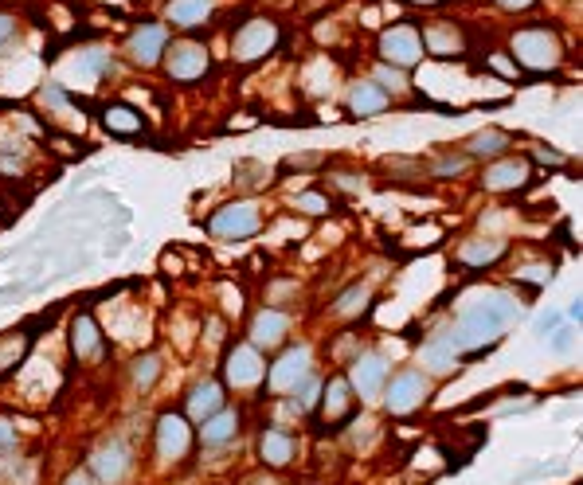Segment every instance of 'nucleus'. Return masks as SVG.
Instances as JSON below:
<instances>
[{
  "label": "nucleus",
  "mask_w": 583,
  "mask_h": 485,
  "mask_svg": "<svg viewBox=\"0 0 583 485\" xmlns=\"http://www.w3.org/2000/svg\"><path fill=\"white\" fill-rule=\"evenodd\" d=\"M513 59L517 63H525L529 71H548V67H556L560 63V40L548 32V28H521L517 36H513Z\"/></svg>",
  "instance_id": "nucleus-1"
},
{
  "label": "nucleus",
  "mask_w": 583,
  "mask_h": 485,
  "mask_svg": "<svg viewBox=\"0 0 583 485\" xmlns=\"http://www.w3.org/2000/svg\"><path fill=\"white\" fill-rule=\"evenodd\" d=\"M274 44H278V28L270 20H263V16H255V20H247V24L235 28V36H231V59L235 63H255Z\"/></svg>",
  "instance_id": "nucleus-2"
},
{
  "label": "nucleus",
  "mask_w": 583,
  "mask_h": 485,
  "mask_svg": "<svg viewBox=\"0 0 583 485\" xmlns=\"http://www.w3.org/2000/svg\"><path fill=\"white\" fill-rule=\"evenodd\" d=\"M208 67H212L208 47L196 44V40H177V44L165 47V71H169V79H177V83L204 79Z\"/></svg>",
  "instance_id": "nucleus-3"
},
{
  "label": "nucleus",
  "mask_w": 583,
  "mask_h": 485,
  "mask_svg": "<svg viewBox=\"0 0 583 485\" xmlns=\"http://www.w3.org/2000/svg\"><path fill=\"white\" fill-rule=\"evenodd\" d=\"M380 55L392 63V67H415L419 59H423V36H419V28L415 24H392L384 36H380Z\"/></svg>",
  "instance_id": "nucleus-4"
},
{
  "label": "nucleus",
  "mask_w": 583,
  "mask_h": 485,
  "mask_svg": "<svg viewBox=\"0 0 583 485\" xmlns=\"http://www.w3.org/2000/svg\"><path fill=\"white\" fill-rule=\"evenodd\" d=\"M165 47H169V28L165 24H137L126 51H130V59L141 63V67H157L161 55H165Z\"/></svg>",
  "instance_id": "nucleus-5"
},
{
  "label": "nucleus",
  "mask_w": 583,
  "mask_h": 485,
  "mask_svg": "<svg viewBox=\"0 0 583 485\" xmlns=\"http://www.w3.org/2000/svg\"><path fill=\"white\" fill-rule=\"evenodd\" d=\"M259 223H263V216H259L255 204H231V208H224V212L212 216V231L231 239V235H251V231H259Z\"/></svg>",
  "instance_id": "nucleus-6"
},
{
  "label": "nucleus",
  "mask_w": 583,
  "mask_h": 485,
  "mask_svg": "<svg viewBox=\"0 0 583 485\" xmlns=\"http://www.w3.org/2000/svg\"><path fill=\"white\" fill-rule=\"evenodd\" d=\"M212 12H216V0H169V8H165L169 24H173V28H184V32L208 24Z\"/></svg>",
  "instance_id": "nucleus-7"
},
{
  "label": "nucleus",
  "mask_w": 583,
  "mask_h": 485,
  "mask_svg": "<svg viewBox=\"0 0 583 485\" xmlns=\"http://www.w3.org/2000/svg\"><path fill=\"white\" fill-rule=\"evenodd\" d=\"M423 396H427V380H423L419 372H404V376H396L392 388H388V407H392V411H411Z\"/></svg>",
  "instance_id": "nucleus-8"
},
{
  "label": "nucleus",
  "mask_w": 583,
  "mask_h": 485,
  "mask_svg": "<svg viewBox=\"0 0 583 485\" xmlns=\"http://www.w3.org/2000/svg\"><path fill=\"white\" fill-rule=\"evenodd\" d=\"M306 364H310V349H290L278 360V368L270 372V384L274 388H298V380L306 376Z\"/></svg>",
  "instance_id": "nucleus-9"
},
{
  "label": "nucleus",
  "mask_w": 583,
  "mask_h": 485,
  "mask_svg": "<svg viewBox=\"0 0 583 485\" xmlns=\"http://www.w3.org/2000/svg\"><path fill=\"white\" fill-rule=\"evenodd\" d=\"M388 90L376 87V83H357L353 87V94H349V106H353V114H380V110H388Z\"/></svg>",
  "instance_id": "nucleus-10"
},
{
  "label": "nucleus",
  "mask_w": 583,
  "mask_h": 485,
  "mask_svg": "<svg viewBox=\"0 0 583 485\" xmlns=\"http://www.w3.org/2000/svg\"><path fill=\"white\" fill-rule=\"evenodd\" d=\"M102 122H106V130H110V133H122V137H134V133L145 130L141 114H137V110H130V106H122V102L106 106V110H102Z\"/></svg>",
  "instance_id": "nucleus-11"
},
{
  "label": "nucleus",
  "mask_w": 583,
  "mask_h": 485,
  "mask_svg": "<svg viewBox=\"0 0 583 485\" xmlns=\"http://www.w3.org/2000/svg\"><path fill=\"white\" fill-rule=\"evenodd\" d=\"M501 149H509V137L501 130L474 133V137L466 141V153H470V157H497Z\"/></svg>",
  "instance_id": "nucleus-12"
},
{
  "label": "nucleus",
  "mask_w": 583,
  "mask_h": 485,
  "mask_svg": "<svg viewBox=\"0 0 583 485\" xmlns=\"http://www.w3.org/2000/svg\"><path fill=\"white\" fill-rule=\"evenodd\" d=\"M384 380H388V368H384V360H380V356H364V360L357 364V388L360 392H376Z\"/></svg>",
  "instance_id": "nucleus-13"
},
{
  "label": "nucleus",
  "mask_w": 583,
  "mask_h": 485,
  "mask_svg": "<svg viewBox=\"0 0 583 485\" xmlns=\"http://www.w3.org/2000/svg\"><path fill=\"white\" fill-rule=\"evenodd\" d=\"M525 173H529L525 161H501L486 173V188H513V184H521Z\"/></svg>",
  "instance_id": "nucleus-14"
},
{
  "label": "nucleus",
  "mask_w": 583,
  "mask_h": 485,
  "mask_svg": "<svg viewBox=\"0 0 583 485\" xmlns=\"http://www.w3.org/2000/svg\"><path fill=\"white\" fill-rule=\"evenodd\" d=\"M235 427H239V415L235 411H224L220 419H212V423H204V431H200V439H204V446H220V442H227L231 435H235Z\"/></svg>",
  "instance_id": "nucleus-15"
},
{
  "label": "nucleus",
  "mask_w": 583,
  "mask_h": 485,
  "mask_svg": "<svg viewBox=\"0 0 583 485\" xmlns=\"http://www.w3.org/2000/svg\"><path fill=\"white\" fill-rule=\"evenodd\" d=\"M286 333V317L282 313H263L255 321V345H278Z\"/></svg>",
  "instance_id": "nucleus-16"
},
{
  "label": "nucleus",
  "mask_w": 583,
  "mask_h": 485,
  "mask_svg": "<svg viewBox=\"0 0 583 485\" xmlns=\"http://www.w3.org/2000/svg\"><path fill=\"white\" fill-rule=\"evenodd\" d=\"M192 415H212L216 407H220V384H200L196 392H192Z\"/></svg>",
  "instance_id": "nucleus-17"
},
{
  "label": "nucleus",
  "mask_w": 583,
  "mask_h": 485,
  "mask_svg": "<svg viewBox=\"0 0 583 485\" xmlns=\"http://www.w3.org/2000/svg\"><path fill=\"white\" fill-rule=\"evenodd\" d=\"M505 255V243H497V239H490V243H482V247H474V251H462V259L470 266H486L494 263V259H501Z\"/></svg>",
  "instance_id": "nucleus-18"
},
{
  "label": "nucleus",
  "mask_w": 583,
  "mask_h": 485,
  "mask_svg": "<svg viewBox=\"0 0 583 485\" xmlns=\"http://www.w3.org/2000/svg\"><path fill=\"white\" fill-rule=\"evenodd\" d=\"M263 454H270V462L278 466V462H286L290 458V439H282V435H274L270 431L267 439H263Z\"/></svg>",
  "instance_id": "nucleus-19"
},
{
  "label": "nucleus",
  "mask_w": 583,
  "mask_h": 485,
  "mask_svg": "<svg viewBox=\"0 0 583 485\" xmlns=\"http://www.w3.org/2000/svg\"><path fill=\"white\" fill-rule=\"evenodd\" d=\"M294 208H302L306 216H321V212H329V200L317 196V192H302V196L294 200Z\"/></svg>",
  "instance_id": "nucleus-20"
},
{
  "label": "nucleus",
  "mask_w": 583,
  "mask_h": 485,
  "mask_svg": "<svg viewBox=\"0 0 583 485\" xmlns=\"http://www.w3.org/2000/svg\"><path fill=\"white\" fill-rule=\"evenodd\" d=\"M16 36H20V20L0 12V51H8V47L16 44Z\"/></svg>",
  "instance_id": "nucleus-21"
},
{
  "label": "nucleus",
  "mask_w": 583,
  "mask_h": 485,
  "mask_svg": "<svg viewBox=\"0 0 583 485\" xmlns=\"http://www.w3.org/2000/svg\"><path fill=\"white\" fill-rule=\"evenodd\" d=\"M376 87H384V90H404V71L400 67H392V71H380V83Z\"/></svg>",
  "instance_id": "nucleus-22"
},
{
  "label": "nucleus",
  "mask_w": 583,
  "mask_h": 485,
  "mask_svg": "<svg viewBox=\"0 0 583 485\" xmlns=\"http://www.w3.org/2000/svg\"><path fill=\"white\" fill-rule=\"evenodd\" d=\"M357 302H368V290H364V286H357L353 294H345V298L337 302V313H353V309H357Z\"/></svg>",
  "instance_id": "nucleus-23"
},
{
  "label": "nucleus",
  "mask_w": 583,
  "mask_h": 485,
  "mask_svg": "<svg viewBox=\"0 0 583 485\" xmlns=\"http://www.w3.org/2000/svg\"><path fill=\"white\" fill-rule=\"evenodd\" d=\"M462 169H466V157H447V161H443V165H439V169H435V173H439V177H450V173H454V177H458V173H462Z\"/></svg>",
  "instance_id": "nucleus-24"
},
{
  "label": "nucleus",
  "mask_w": 583,
  "mask_h": 485,
  "mask_svg": "<svg viewBox=\"0 0 583 485\" xmlns=\"http://www.w3.org/2000/svg\"><path fill=\"white\" fill-rule=\"evenodd\" d=\"M501 8H509V12H525L529 4H537V0H497Z\"/></svg>",
  "instance_id": "nucleus-25"
},
{
  "label": "nucleus",
  "mask_w": 583,
  "mask_h": 485,
  "mask_svg": "<svg viewBox=\"0 0 583 485\" xmlns=\"http://www.w3.org/2000/svg\"><path fill=\"white\" fill-rule=\"evenodd\" d=\"M16 439V435H12V431H8V427H4V423H0V446H8V442Z\"/></svg>",
  "instance_id": "nucleus-26"
},
{
  "label": "nucleus",
  "mask_w": 583,
  "mask_h": 485,
  "mask_svg": "<svg viewBox=\"0 0 583 485\" xmlns=\"http://www.w3.org/2000/svg\"><path fill=\"white\" fill-rule=\"evenodd\" d=\"M415 4H435V0H415Z\"/></svg>",
  "instance_id": "nucleus-27"
}]
</instances>
